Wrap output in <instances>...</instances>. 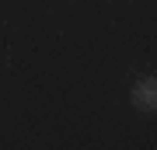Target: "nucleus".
<instances>
[{"instance_id": "nucleus-1", "label": "nucleus", "mask_w": 157, "mask_h": 150, "mask_svg": "<svg viewBox=\"0 0 157 150\" xmlns=\"http://www.w3.org/2000/svg\"><path fill=\"white\" fill-rule=\"evenodd\" d=\"M133 105L140 108V112H154L157 108V80L154 77H143L133 87Z\"/></svg>"}]
</instances>
